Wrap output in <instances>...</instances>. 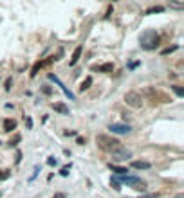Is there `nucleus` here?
Masks as SVG:
<instances>
[{"instance_id": "1", "label": "nucleus", "mask_w": 184, "mask_h": 198, "mask_svg": "<svg viewBox=\"0 0 184 198\" xmlns=\"http://www.w3.org/2000/svg\"><path fill=\"white\" fill-rule=\"evenodd\" d=\"M139 43H141V47L144 51H152V49H155L159 45V34L153 29H146L141 34V38H139Z\"/></svg>"}, {"instance_id": "2", "label": "nucleus", "mask_w": 184, "mask_h": 198, "mask_svg": "<svg viewBox=\"0 0 184 198\" xmlns=\"http://www.w3.org/2000/svg\"><path fill=\"white\" fill-rule=\"evenodd\" d=\"M96 142H98V146L101 148L103 151H106V153H112V151H116V150L121 148V142L117 139L110 137V135H98L96 137Z\"/></svg>"}, {"instance_id": "3", "label": "nucleus", "mask_w": 184, "mask_h": 198, "mask_svg": "<svg viewBox=\"0 0 184 198\" xmlns=\"http://www.w3.org/2000/svg\"><path fill=\"white\" fill-rule=\"evenodd\" d=\"M119 180H121L123 184L132 186V187H134V189H137V191H144V189H146V182H143L141 178H137V177H128V175H123V177H119Z\"/></svg>"}, {"instance_id": "4", "label": "nucleus", "mask_w": 184, "mask_h": 198, "mask_svg": "<svg viewBox=\"0 0 184 198\" xmlns=\"http://www.w3.org/2000/svg\"><path fill=\"white\" fill-rule=\"evenodd\" d=\"M124 103H126L128 106H132V108H141L143 99H141V96H139L137 92H126V94H124Z\"/></svg>"}, {"instance_id": "5", "label": "nucleus", "mask_w": 184, "mask_h": 198, "mask_svg": "<svg viewBox=\"0 0 184 198\" xmlns=\"http://www.w3.org/2000/svg\"><path fill=\"white\" fill-rule=\"evenodd\" d=\"M110 157L114 158V160H126V158L132 157V151L130 150H126V148H119V150H116V151H112L110 153Z\"/></svg>"}, {"instance_id": "6", "label": "nucleus", "mask_w": 184, "mask_h": 198, "mask_svg": "<svg viewBox=\"0 0 184 198\" xmlns=\"http://www.w3.org/2000/svg\"><path fill=\"white\" fill-rule=\"evenodd\" d=\"M108 130H112L114 133H128L132 128H130L128 124H123V122H112V124L108 126Z\"/></svg>"}, {"instance_id": "7", "label": "nucleus", "mask_w": 184, "mask_h": 198, "mask_svg": "<svg viewBox=\"0 0 184 198\" xmlns=\"http://www.w3.org/2000/svg\"><path fill=\"white\" fill-rule=\"evenodd\" d=\"M52 108H54V112H58V114H61V115H69V106L65 104V103H54L52 104Z\"/></svg>"}, {"instance_id": "8", "label": "nucleus", "mask_w": 184, "mask_h": 198, "mask_svg": "<svg viewBox=\"0 0 184 198\" xmlns=\"http://www.w3.org/2000/svg\"><path fill=\"white\" fill-rule=\"evenodd\" d=\"M81 52H83V47H76V49H74L72 58H70V61H69V65H70V67H74V65L78 63V59L81 58Z\"/></svg>"}, {"instance_id": "9", "label": "nucleus", "mask_w": 184, "mask_h": 198, "mask_svg": "<svg viewBox=\"0 0 184 198\" xmlns=\"http://www.w3.org/2000/svg\"><path fill=\"white\" fill-rule=\"evenodd\" d=\"M92 70H98V72H105V74H108V72L114 70V65H112V63H103V65H99V67H92Z\"/></svg>"}, {"instance_id": "10", "label": "nucleus", "mask_w": 184, "mask_h": 198, "mask_svg": "<svg viewBox=\"0 0 184 198\" xmlns=\"http://www.w3.org/2000/svg\"><path fill=\"white\" fill-rule=\"evenodd\" d=\"M108 168L112 169V173H116V175H119V177H123V175H126V173H128V169H126V168H123V166H116V164H108Z\"/></svg>"}, {"instance_id": "11", "label": "nucleus", "mask_w": 184, "mask_h": 198, "mask_svg": "<svg viewBox=\"0 0 184 198\" xmlns=\"http://www.w3.org/2000/svg\"><path fill=\"white\" fill-rule=\"evenodd\" d=\"M132 168H135V169H150L152 164L150 162H144V160H134L132 162Z\"/></svg>"}, {"instance_id": "12", "label": "nucleus", "mask_w": 184, "mask_h": 198, "mask_svg": "<svg viewBox=\"0 0 184 198\" xmlns=\"http://www.w3.org/2000/svg\"><path fill=\"white\" fill-rule=\"evenodd\" d=\"M16 128V121L15 119H5L4 121V132H11Z\"/></svg>"}, {"instance_id": "13", "label": "nucleus", "mask_w": 184, "mask_h": 198, "mask_svg": "<svg viewBox=\"0 0 184 198\" xmlns=\"http://www.w3.org/2000/svg\"><path fill=\"white\" fill-rule=\"evenodd\" d=\"M92 83H94V79L90 78V76H88V78H85V79H83V83H81V87H80V90H81V92H85V90H88Z\"/></svg>"}, {"instance_id": "14", "label": "nucleus", "mask_w": 184, "mask_h": 198, "mask_svg": "<svg viewBox=\"0 0 184 198\" xmlns=\"http://www.w3.org/2000/svg\"><path fill=\"white\" fill-rule=\"evenodd\" d=\"M20 140H22V135H20V133H15L13 137L9 139V142H7V144H9V146H16Z\"/></svg>"}, {"instance_id": "15", "label": "nucleus", "mask_w": 184, "mask_h": 198, "mask_svg": "<svg viewBox=\"0 0 184 198\" xmlns=\"http://www.w3.org/2000/svg\"><path fill=\"white\" fill-rule=\"evenodd\" d=\"M9 177H11V169H2V171H0V182L7 180Z\"/></svg>"}, {"instance_id": "16", "label": "nucleus", "mask_w": 184, "mask_h": 198, "mask_svg": "<svg viewBox=\"0 0 184 198\" xmlns=\"http://www.w3.org/2000/svg\"><path fill=\"white\" fill-rule=\"evenodd\" d=\"M171 90H173L179 97H182V96H184V88H182V87H179V85H173V87H171Z\"/></svg>"}, {"instance_id": "17", "label": "nucleus", "mask_w": 184, "mask_h": 198, "mask_svg": "<svg viewBox=\"0 0 184 198\" xmlns=\"http://www.w3.org/2000/svg\"><path fill=\"white\" fill-rule=\"evenodd\" d=\"M163 11H164V7H163V5H155V7L148 9V11H146V15H152V13H163Z\"/></svg>"}, {"instance_id": "18", "label": "nucleus", "mask_w": 184, "mask_h": 198, "mask_svg": "<svg viewBox=\"0 0 184 198\" xmlns=\"http://www.w3.org/2000/svg\"><path fill=\"white\" fill-rule=\"evenodd\" d=\"M175 51H177V45H173V47H168V49H164L161 54H163V56H168V54H171V52H175Z\"/></svg>"}, {"instance_id": "19", "label": "nucleus", "mask_w": 184, "mask_h": 198, "mask_svg": "<svg viewBox=\"0 0 184 198\" xmlns=\"http://www.w3.org/2000/svg\"><path fill=\"white\" fill-rule=\"evenodd\" d=\"M69 171H70V164H67V166H63V168H61L60 175H61V177H67V175H69Z\"/></svg>"}, {"instance_id": "20", "label": "nucleus", "mask_w": 184, "mask_h": 198, "mask_svg": "<svg viewBox=\"0 0 184 198\" xmlns=\"http://www.w3.org/2000/svg\"><path fill=\"white\" fill-rule=\"evenodd\" d=\"M41 92H43L45 96H51V94H52V88H51L49 85H43V87H41Z\"/></svg>"}, {"instance_id": "21", "label": "nucleus", "mask_w": 184, "mask_h": 198, "mask_svg": "<svg viewBox=\"0 0 184 198\" xmlns=\"http://www.w3.org/2000/svg\"><path fill=\"white\" fill-rule=\"evenodd\" d=\"M11 85H13V81H11V78H7L5 83H4V88H5V90H11Z\"/></svg>"}, {"instance_id": "22", "label": "nucleus", "mask_w": 184, "mask_h": 198, "mask_svg": "<svg viewBox=\"0 0 184 198\" xmlns=\"http://www.w3.org/2000/svg\"><path fill=\"white\" fill-rule=\"evenodd\" d=\"M110 184H112V187H114L116 191H119V189H121V187H119V182H117L116 178H112V182H110Z\"/></svg>"}, {"instance_id": "23", "label": "nucleus", "mask_w": 184, "mask_h": 198, "mask_svg": "<svg viewBox=\"0 0 184 198\" xmlns=\"http://www.w3.org/2000/svg\"><path fill=\"white\" fill-rule=\"evenodd\" d=\"M47 164H49V166H56V158L49 157V158H47Z\"/></svg>"}, {"instance_id": "24", "label": "nucleus", "mask_w": 184, "mask_h": 198, "mask_svg": "<svg viewBox=\"0 0 184 198\" xmlns=\"http://www.w3.org/2000/svg\"><path fill=\"white\" fill-rule=\"evenodd\" d=\"M22 160V151H16V158H15V164H20Z\"/></svg>"}, {"instance_id": "25", "label": "nucleus", "mask_w": 184, "mask_h": 198, "mask_svg": "<svg viewBox=\"0 0 184 198\" xmlns=\"http://www.w3.org/2000/svg\"><path fill=\"white\" fill-rule=\"evenodd\" d=\"M65 135H67V137H74V135H76V132H74V130H67V132H65Z\"/></svg>"}, {"instance_id": "26", "label": "nucleus", "mask_w": 184, "mask_h": 198, "mask_svg": "<svg viewBox=\"0 0 184 198\" xmlns=\"http://www.w3.org/2000/svg\"><path fill=\"white\" fill-rule=\"evenodd\" d=\"M52 198H67V195H65V193H54Z\"/></svg>"}, {"instance_id": "27", "label": "nucleus", "mask_w": 184, "mask_h": 198, "mask_svg": "<svg viewBox=\"0 0 184 198\" xmlns=\"http://www.w3.org/2000/svg\"><path fill=\"white\" fill-rule=\"evenodd\" d=\"M76 142H78L80 146H83V144H85V137H78L76 139Z\"/></svg>"}, {"instance_id": "28", "label": "nucleus", "mask_w": 184, "mask_h": 198, "mask_svg": "<svg viewBox=\"0 0 184 198\" xmlns=\"http://www.w3.org/2000/svg\"><path fill=\"white\" fill-rule=\"evenodd\" d=\"M25 122H27V126H29V128H31V126H33V121H31V119H29V117L25 119Z\"/></svg>"}, {"instance_id": "29", "label": "nucleus", "mask_w": 184, "mask_h": 198, "mask_svg": "<svg viewBox=\"0 0 184 198\" xmlns=\"http://www.w3.org/2000/svg\"><path fill=\"white\" fill-rule=\"evenodd\" d=\"M177 198H182V196H177Z\"/></svg>"}]
</instances>
